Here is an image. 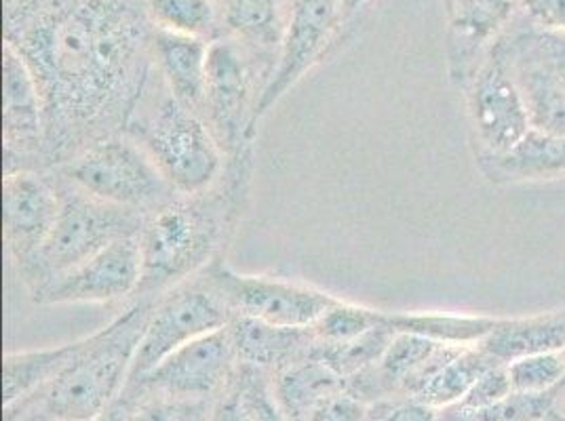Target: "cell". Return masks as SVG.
<instances>
[{
    "label": "cell",
    "instance_id": "cell-1",
    "mask_svg": "<svg viewBox=\"0 0 565 421\" xmlns=\"http://www.w3.org/2000/svg\"><path fill=\"white\" fill-rule=\"evenodd\" d=\"M143 0H4L18 48L45 104L49 171L125 133L157 71Z\"/></svg>",
    "mask_w": 565,
    "mask_h": 421
},
{
    "label": "cell",
    "instance_id": "cell-2",
    "mask_svg": "<svg viewBox=\"0 0 565 421\" xmlns=\"http://www.w3.org/2000/svg\"><path fill=\"white\" fill-rule=\"evenodd\" d=\"M254 173V145L228 156L222 177L196 194H178L143 219L141 282L136 300H159L167 291L226 259Z\"/></svg>",
    "mask_w": 565,
    "mask_h": 421
},
{
    "label": "cell",
    "instance_id": "cell-3",
    "mask_svg": "<svg viewBox=\"0 0 565 421\" xmlns=\"http://www.w3.org/2000/svg\"><path fill=\"white\" fill-rule=\"evenodd\" d=\"M157 300H136L106 327L83 337V346L36 398L53 418L97 421L127 388L143 331Z\"/></svg>",
    "mask_w": 565,
    "mask_h": 421
},
{
    "label": "cell",
    "instance_id": "cell-4",
    "mask_svg": "<svg viewBox=\"0 0 565 421\" xmlns=\"http://www.w3.org/2000/svg\"><path fill=\"white\" fill-rule=\"evenodd\" d=\"M125 133L148 152L175 194L203 192L224 173L226 154L207 120L173 99L157 71Z\"/></svg>",
    "mask_w": 565,
    "mask_h": 421
},
{
    "label": "cell",
    "instance_id": "cell-5",
    "mask_svg": "<svg viewBox=\"0 0 565 421\" xmlns=\"http://www.w3.org/2000/svg\"><path fill=\"white\" fill-rule=\"evenodd\" d=\"M60 190V213L41 253L20 274L28 293L49 279L94 258L108 245L140 235L146 215L115 207L74 186L62 173L49 171Z\"/></svg>",
    "mask_w": 565,
    "mask_h": 421
},
{
    "label": "cell",
    "instance_id": "cell-6",
    "mask_svg": "<svg viewBox=\"0 0 565 421\" xmlns=\"http://www.w3.org/2000/svg\"><path fill=\"white\" fill-rule=\"evenodd\" d=\"M53 171L95 198L146 217L178 196L148 152L127 133L95 141Z\"/></svg>",
    "mask_w": 565,
    "mask_h": 421
},
{
    "label": "cell",
    "instance_id": "cell-7",
    "mask_svg": "<svg viewBox=\"0 0 565 421\" xmlns=\"http://www.w3.org/2000/svg\"><path fill=\"white\" fill-rule=\"evenodd\" d=\"M233 319L235 314L213 281L210 268L167 291L154 302L131 367L129 384L138 381L141 375L152 371L169 354L190 342L228 327Z\"/></svg>",
    "mask_w": 565,
    "mask_h": 421
},
{
    "label": "cell",
    "instance_id": "cell-8",
    "mask_svg": "<svg viewBox=\"0 0 565 421\" xmlns=\"http://www.w3.org/2000/svg\"><path fill=\"white\" fill-rule=\"evenodd\" d=\"M258 74L268 83L270 74L258 71L252 48L235 39H215L210 43L203 118L226 159L252 148L258 136L254 131V115L264 91Z\"/></svg>",
    "mask_w": 565,
    "mask_h": 421
},
{
    "label": "cell",
    "instance_id": "cell-9",
    "mask_svg": "<svg viewBox=\"0 0 565 421\" xmlns=\"http://www.w3.org/2000/svg\"><path fill=\"white\" fill-rule=\"evenodd\" d=\"M527 22V20H525ZM525 99L532 127L565 136V34L511 25L495 43Z\"/></svg>",
    "mask_w": 565,
    "mask_h": 421
},
{
    "label": "cell",
    "instance_id": "cell-10",
    "mask_svg": "<svg viewBox=\"0 0 565 421\" xmlns=\"http://www.w3.org/2000/svg\"><path fill=\"white\" fill-rule=\"evenodd\" d=\"M210 274L235 316L256 319L275 327H312L340 298L307 282L241 274L226 259L210 266Z\"/></svg>",
    "mask_w": 565,
    "mask_h": 421
},
{
    "label": "cell",
    "instance_id": "cell-11",
    "mask_svg": "<svg viewBox=\"0 0 565 421\" xmlns=\"http://www.w3.org/2000/svg\"><path fill=\"white\" fill-rule=\"evenodd\" d=\"M342 22V0H289L275 68L259 95L254 115L256 133L259 122L289 94V89H294L326 57Z\"/></svg>",
    "mask_w": 565,
    "mask_h": 421
},
{
    "label": "cell",
    "instance_id": "cell-12",
    "mask_svg": "<svg viewBox=\"0 0 565 421\" xmlns=\"http://www.w3.org/2000/svg\"><path fill=\"white\" fill-rule=\"evenodd\" d=\"M462 91L467 95L475 156L500 154L532 129L525 99L495 45Z\"/></svg>",
    "mask_w": 565,
    "mask_h": 421
},
{
    "label": "cell",
    "instance_id": "cell-13",
    "mask_svg": "<svg viewBox=\"0 0 565 421\" xmlns=\"http://www.w3.org/2000/svg\"><path fill=\"white\" fill-rule=\"evenodd\" d=\"M138 236L120 238L94 258L49 279L30 293V300L39 305L136 302L141 282Z\"/></svg>",
    "mask_w": 565,
    "mask_h": 421
},
{
    "label": "cell",
    "instance_id": "cell-14",
    "mask_svg": "<svg viewBox=\"0 0 565 421\" xmlns=\"http://www.w3.org/2000/svg\"><path fill=\"white\" fill-rule=\"evenodd\" d=\"M4 173L49 171L43 95L18 48L2 43Z\"/></svg>",
    "mask_w": 565,
    "mask_h": 421
},
{
    "label": "cell",
    "instance_id": "cell-15",
    "mask_svg": "<svg viewBox=\"0 0 565 421\" xmlns=\"http://www.w3.org/2000/svg\"><path fill=\"white\" fill-rule=\"evenodd\" d=\"M238 367L228 327L203 335L169 354L152 371L127 388L146 390L152 397L203 400L226 388Z\"/></svg>",
    "mask_w": 565,
    "mask_h": 421
},
{
    "label": "cell",
    "instance_id": "cell-16",
    "mask_svg": "<svg viewBox=\"0 0 565 421\" xmlns=\"http://www.w3.org/2000/svg\"><path fill=\"white\" fill-rule=\"evenodd\" d=\"M60 190L49 171H11L2 177V236L22 274L41 253L60 213Z\"/></svg>",
    "mask_w": 565,
    "mask_h": 421
},
{
    "label": "cell",
    "instance_id": "cell-17",
    "mask_svg": "<svg viewBox=\"0 0 565 421\" xmlns=\"http://www.w3.org/2000/svg\"><path fill=\"white\" fill-rule=\"evenodd\" d=\"M449 80L465 89L490 48L515 24L519 0H451L448 7Z\"/></svg>",
    "mask_w": 565,
    "mask_h": 421
},
{
    "label": "cell",
    "instance_id": "cell-18",
    "mask_svg": "<svg viewBox=\"0 0 565 421\" xmlns=\"http://www.w3.org/2000/svg\"><path fill=\"white\" fill-rule=\"evenodd\" d=\"M479 171L498 186L553 182L565 177V136L532 127L521 140L500 152L475 156Z\"/></svg>",
    "mask_w": 565,
    "mask_h": 421
},
{
    "label": "cell",
    "instance_id": "cell-19",
    "mask_svg": "<svg viewBox=\"0 0 565 421\" xmlns=\"http://www.w3.org/2000/svg\"><path fill=\"white\" fill-rule=\"evenodd\" d=\"M207 41L161 30L152 34V57L167 91L201 117L207 89Z\"/></svg>",
    "mask_w": 565,
    "mask_h": 421
},
{
    "label": "cell",
    "instance_id": "cell-20",
    "mask_svg": "<svg viewBox=\"0 0 565 421\" xmlns=\"http://www.w3.org/2000/svg\"><path fill=\"white\" fill-rule=\"evenodd\" d=\"M238 365L279 371L285 365L307 356L315 335L310 327H275L247 316H235L228 323Z\"/></svg>",
    "mask_w": 565,
    "mask_h": 421
},
{
    "label": "cell",
    "instance_id": "cell-21",
    "mask_svg": "<svg viewBox=\"0 0 565 421\" xmlns=\"http://www.w3.org/2000/svg\"><path fill=\"white\" fill-rule=\"evenodd\" d=\"M479 346L502 365L532 354L564 352L565 310L500 319L494 331Z\"/></svg>",
    "mask_w": 565,
    "mask_h": 421
},
{
    "label": "cell",
    "instance_id": "cell-22",
    "mask_svg": "<svg viewBox=\"0 0 565 421\" xmlns=\"http://www.w3.org/2000/svg\"><path fill=\"white\" fill-rule=\"evenodd\" d=\"M83 337L68 344L41 348V350L7 352L2 358V400L4 407L25 398L36 397L62 374L76 352Z\"/></svg>",
    "mask_w": 565,
    "mask_h": 421
},
{
    "label": "cell",
    "instance_id": "cell-23",
    "mask_svg": "<svg viewBox=\"0 0 565 421\" xmlns=\"http://www.w3.org/2000/svg\"><path fill=\"white\" fill-rule=\"evenodd\" d=\"M495 363L498 360L479 344L462 346L424 379L423 386L412 398L435 411L458 407L469 395L472 384Z\"/></svg>",
    "mask_w": 565,
    "mask_h": 421
},
{
    "label": "cell",
    "instance_id": "cell-24",
    "mask_svg": "<svg viewBox=\"0 0 565 421\" xmlns=\"http://www.w3.org/2000/svg\"><path fill=\"white\" fill-rule=\"evenodd\" d=\"M386 323L397 333L423 335L439 344L477 346L494 331L500 319L451 312H386Z\"/></svg>",
    "mask_w": 565,
    "mask_h": 421
},
{
    "label": "cell",
    "instance_id": "cell-25",
    "mask_svg": "<svg viewBox=\"0 0 565 421\" xmlns=\"http://www.w3.org/2000/svg\"><path fill=\"white\" fill-rule=\"evenodd\" d=\"M344 379L330 371L319 360L302 356L277 371L275 392L287 415L305 420L319 398L342 388Z\"/></svg>",
    "mask_w": 565,
    "mask_h": 421
},
{
    "label": "cell",
    "instance_id": "cell-26",
    "mask_svg": "<svg viewBox=\"0 0 565 421\" xmlns=\"http://www.w3.org/2000/svg\"><path fill=\"white\" fill-rule=\"evenodd\" d=\"M397 331L388 327L386 323V312H384V323L380 327L372 328L354 339L347 342H319L315 339L308 356L326 365L330 371L338 375L340 379H351L354 375L370 369L382 358V354L391 346L395 339Z\"/></svg>",
    "mask_w": 565,
    "mask_h": 421
},
{
    "label": "cell",
    "instance_id": "cell-27",
    "mask_svg": "<svg viewBox=\"0 0 565 421\" xmlns=\"http://www.w3.org/2000/svg\"><path fill=\"white\" fill-rule=\"evenodd\" d=\"M224 22L241 45L277 57L285 30L281 0H228Z\"/></svg>",
    "mask_w": 565,
    "mask_h": 421
},
{
    "label": "cell",
    "instance_id": "cell-28",
    "mask_svg": "<svg viewBox=\"0 0 565 421\" xmlns=\"http://www.w3.org/2000/svg\"><path fill=\"white\" fill-rule=\"evenodd\" d=\"M143 9L152 28L161 32L207 43H212L217 32V9L213 0H143Z\"/></svg>",
    "mask_w": 565,
    "mask_h": 421
},
{
    "label": "cell",
    "instance_id": "cell-29",
    "mask_svg": "<svg viewBox=\"0 0 565 421\" xmlns=\"http://www.w3.org/2000/svg\"><path fill=\"white\" fill-rule=\"evenodd\" d=\"M384 323V310L353 304L340 298V302L310 327L319 342H347L354 339Z\"/></svg>",
    "mask_w": 565,
    "mask_h": 421
},
{
    "label": "cell",
    "instance_id": "cell-30",
    "mask_svg": "<svg viewBox=\"0 0 565 421\" xmlns=\"http://www.w3.org/2000/svg\"><path fill=\"white\" fill-rule=\"evenodd\" d=\"M513 390L519 392H553L565 381L564 352H544L523 356L507 365Z\"/></svg>",
    "mask_w": 565,
    "mask_h": 421
},
{
    "label": "cell",
    "instance_id": "cell-31",
    "mask_svg": "<svg viewBox=\"0 0 565 421\" xmlns=\"http://www.w3.org/2000/svg\"><path fill=\"white\" fill-rule=\"evenodd\" d=\"M555 409L553 392H519L513 390L509 397L492 404L486 411L469 415L472 421H546Z\"/></svg>",
    "mask_w": 565,
    "mask_h": 421
},
{
    "label": "cell",
    "instance_id": "cell-32",
    "mask_svg": "<svg viewBox=\"0 0 565 421\" xmlns=\"http://www.w3.org/2000/svg\"><path fill=\"white\" fill-rule=\"evenodd\" d=\"M513 392V384L507 371V365L495 363L488 371H483L481 377L472 384L469 395L456 407L465 415H475L479 411L490 409L502 398L509 397Z\"/></svg>",
    "mask_w": 565,
    "mask_h": 421
},
{
    "label": "cell",
    "instance_id": "cell-33",
    "mask_svg": "<svg viewBox=\"0 0 565 421\" xmlns=\"http://www.w3.org/2000/svg\"><path fill=\"white\" fill-rule=\"evenodd\" d=\"M305 421H370V411L347 386L319 398Z\"/></svg>",
    "mask_w": 565,
    "mask_h": 421
},
{
    "label": "cell",
    "instance_id": "cell-34",
    "mask_svg": "<svg viewBox=\"0 0 565 421\" xmlns=\"http://www.w3.org/2000/svg\"><path fill=\"white\" fill-rule=\"evenodd\" d=\"M519 7L530 24L565 34V0H519Z\"/></svg>",
    "mask_w": 565,
    "mask_h": 421
},
{
    "label": "cell",
    "instance_id": "cell-35",
    "mask_svg": "<svg viewBox=\"0 0 565 421\" xmlns=\"http://www.w3.org/2000/svg\"><path fill=\"white\" fill-rule=\"evenodd\" d=\"M370 421H437V411L409 398L403 402L377 407L376 415L370 413Z\"/></svg>",
    "mask_w": 565,
    "mask_h": 421
},
{
    "label": "cell",
    "instance_id": "cell-36",
    "mask_svg": "<svg viewBox=\"0 0 565 421\" xmlns=\"http://www.w3.org/2000/svg\"><path fill=\"white\" fill-rule=\"evenodd\" d=\"M212 421H249L247 411H245V407H243V402H241V397H238V392H236L233 377H231V381L226 384V388L222 390V398L217 400V404H215V409H213Z\"/></svg>",
    "mask_w": 565,
    "mask_h": 421
},
{
    "label": "cell",
    "instance_id": "cell-37",
    "mask_svg": "<svg viewBox=\"0 0 565 421\" xmlns=\"http://www.w3.org/2000/svg\"><path fill=\"white\" fill-rule=\"evenodd\" d=\"M4 421H64L53 418L43 409L39 398H25L15 404L4 407Z\"/></svg>",
    "mask_w": 565,
    "mask_h": 421
},
{
    "label": "cell",
    "instance_id": "cell-38",
    "mask_svg": "<svg viewBox=\"0 0 565 421\" xmlns=\"http://www.w3.org/2000/svg\"><path fill=\"white\" fill-rule=\"evenodd\" d=\"M372 0H342V13H344V20H351L353 15H356L365 4H370Z\"/></svg>",
    "mask_w": 565,
    "mask_h": 421
},
{
    "label": "cell",
    "instance_id": "cell-39",
    "mask_svg": "<svg viewBox=\"0 0 565 421\" xmlns=\"http://www.w3.org/2000/svg\"><path fill=\"white\" fill-rule=\"evenodd\" d=\"M97 421H125V418L120 415V411H117V409L113 407L108 413H104Z\"/></svg>",
    "mask_w": 565,
    "mask_h": 421
},
{
    "label": "cell",
    "instance_id": "cell-40",
    "mask_svg": "<svg viewBox=\"0 0 565 421\" xmlns=\"http://www.w3.org/2000/svg\"><path fill=\"white\" fill-rule=\"evenodd\" d=\"M449 2H451V0H444V7H448Z\"/></svg>",
    "mask_w": 565,
    "mask_h": 421
},
{
    "label": "cell",
    "instance_id": "cell-41",
    "mask_svg": "<svg viewBox=\"0 0 565 421\" xmlns=\"http://www.w3.org/2000/svg\"><path fill=\"white\" fill-rule=\"evenodd\" d=\"M564 354H565V350H564Z\"/></svg>",
    "mask_w": 565,
    "mask_h": 421
},
{
    "label": "cell",
    "instance_id": "cell-42",
    "mask_svg": "<svg viewBox=\"0 0 565 421\" xmlns=\"http://www.w3.org/2000/svg\"><path fill=\"white\" fill-rule=\"evenodd\" d=\"M125 421H127V420H125Z\"/></svg>",
    "mask_w": 565,
    "mask_h": 421
}]
</instances>
